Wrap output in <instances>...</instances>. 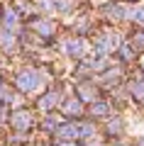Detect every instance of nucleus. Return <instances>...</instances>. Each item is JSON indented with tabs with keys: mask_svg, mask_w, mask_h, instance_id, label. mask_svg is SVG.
Instances as JSON below:
<instances>
[{
	"mask_svg": "<svg viewBox=\"0 0 144 146\" xmlns=\"http://www.w3.org/2000/svg\"><path fill=\"white\" fill-rule=\"evenodd\" d=\"M37 83H39V78H37V73H32V71L22 73V76H17V85H20L22 90H32V88H37Z\"/></svg>",
	"mask_w": 144,
	"mask_h": 146,
	"instance_id": "nucleus-1",
	"label": "nucleus"
},
{
	"mask_svg": "<svg viewBox=\"0 0 144 146\" xmlns=\"http://www.w3.org/2000/svg\"><path fill=\"white\" fill-rule=\"evenodd\" d=\"M68 51H71V54H76V51H81V42H68Z\"/></svg>",
	"mask_w": 144,
	"mask_h": 146,
	"instance_id": "nucleus-2",
	"label": "nucleus"
}]
</instances>
